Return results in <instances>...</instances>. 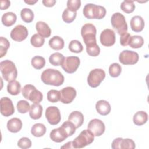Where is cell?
Segmentation results:
<instances>
[{"label": "cell", "instance_id": "31", "mask_svg": "<svg viewBox=\"0 0 149 149\" xmlns=\"http://www.w3.org/2000/svg\"><path fill=\"white\" fill-rule=\"evenodd\" d=\"M144 44V40L140 36L135 35L131 36L129 45L133 48H139L143 46Z\"/></svg>", "mask_w": 149, "mask_h": 149}, {"label": "cell", "instance_id": "48", "mask_svg": "<svg viewBox=\"0 0 149 149\" xmlns=\"http://www.w3.org/2000/svg\"><path fill=\"white\" fill-rule=\"evenodd\" d=\"M56 3V1L55 0H44L42 1V3L45 6L47 7H52Z\"/></svg>", "mask_w": 149, "mask_h": 149}, {"label": "cell", "instance_id": "34", "mask_svg": "<svg viewBox=\"0 0 149 149\" xmlns=\"http://www.w3.org/2000/svg\"><path fill=\"white\" fill-rule=\"evenodd\" d=\"M31 65L36 69H41L44 67L45 65V59L41 56H35L31 61Z\"/></svg>", "mask_w": 149, "mask_h": 149}, {"label": "cell", "instance_id": "5", "mask_svg": "<svg viewBox=\"0 0 149 149\" xmlns=\"http://www.w3.org/2000/svg\"><path fill=\"white\" fill-rule=\"evenodd\" d=\"M96 33V28L93 24L86 23L82 26L81 34L86 46L97 43Z\"/></svg>", "mask_w": 149, "mask_h": 149}, {"label": "cell", "instance_id": "23", "mask_svg": "<svg viewBox=\"0 0 149 149\" xmlns=\"http://www.w3.org/2000/svg\"><path fill=\"white\" fill-rule=\"evenodd\" d=\"M22 127V122L17 118H13L8 120L7 123V128L12 133H17L19 132Z\"/></svg>", "mask_w": 149, "mask_h": 149}, {"label": "cell", "instance_id": "33", "mask_svg": "<svg viewBox=\"0 0 149 149\" xmlns=\"http://www.w3.org/2000/svg\"><path fill=\"white\" fill-rule=\"evenodd\" d=\"M77 15L76 12H72L69 10L68 8L65 9L62 13V17L63 20L66 23H72L76 18Z\"/></svg>", "mask_w": 149, "mask_h": 149}, {"label": "cell", "instance_id": "36", "mask_svg": "<svg viewBox=\"0 0 149 149\" xmlns=\"http://www.w3.org/2000/svg\"><path fill=\"white\" fill-rule=\"evenodd\" d=\"M69 49L72 52L80 53L83 49V47L81 43L76 40H72L69 44Z\"/></svg>", "mask_w": 149, "mask_h": 149}, {"label": "cell", "instance_id": "8", "mask_svg": "<svg viewBox=\"0 0 149 149\" xmlns=\"http://www.w3.org/2000/svg\"><path fill=\"white\" fill-rule=\"evenodd\" d=\"M105 77V73L102 69H94L91 70L87 77V83L93 88L98 87L104 80Z\"/></svg>", "mask_w": 149, "mask_h": 149}, {"label": "cell", "instance_id": "26", "mask_svg": "<svg viewBox=\"0 0 149 149\" xmlns=\"http://www.w3.org/2000/svg\"><path fill=\"white\" fill-rule=\"evenodd\" d=\"M49 45L54 50H60L64 47V40L59 36L52 37L48 42Z\"/></svg>", "mask_w": 149, "mask_h": 149}, {"label": "cell", "instance_id": "19", "mask_svg": "<svg viewBox=\"0 0 149 149\" xmlns=\"http://www.w3.org/2000/svg\"><path fill=\"white\" fill-rule=\"evenodd\" d=\"M36 28L38 34L42 37L48 38L51 36V30L46 23L42 21L37 22L36 24Z\"/></svg>", "mask_w": 149, "mask_h": 149}, {"label": "cell", "instance_id": "46", "mask_svg": "<svg viewBox=\"0 0 149 149\" xmlns=\"http://www.w3.org/2000/svg\"><path fill=\"white\" fill-rule=\"evenodd\" d=\"M131 36L128 32H125L123 34L120 35V43L122 46H127L129 45V41L130 39Z\"/></svg>", "mask_w": 149, "mask_h": 149}, {"label": "cell", "instance_id": "2", "mask_svg": "<svg viewBox=\"0 0 149 149\" xmlns=\"http://www.w3.org/2000/svg\"><path fill=\"white\" fill-rule=\"evenodd\" d=\"M85 17L88 19H101L106 15V9L101 5L93 3L86 4L83 10Z\"/></svg>", "mask_w": 149, "mask_h": 149}, {"label": "cell", "instance_id": "30", "mask_svg": "<svg viewBox=\"0 0 149 149\" xmlns=\"http://www.w3.org/2000/svg\"><path fill=\"white\" fill-rule=\"evenodd\" d=\"M65 56L59 52H55L51 54L49 58V63L54 66H61L64 61Z\"/></svg>", "mask_w": 149, "mask_h": 149}, {"label": "cell", "instance_id": "18", "mask_svg": "<svg viewBox=\"0 0 149 149\" xmlns=\"http://www.w3.org/2000/svg\"><path fill=\"white\" fill-rule=\"evenodd\" d=\"M49 136L53 141L56 143H61L68 137L67 133L62 126L51 130Z\"/></svg>", "mask_w": 149, "mask_h": 149}, {"label": "cell", "instance_id": "39", "mask_svg": "<svg viewBox=\"0 0 149 149\" xmlns=\"http://www.w3.org/2000/svg\"><path fill=\"white\" fill-rule=\"evenodd\" d=\"M45 42L44 38L40 36L38 34H34L33 35L30 39L31 44L34 47H42Z\"/></svg>", "mask_w": 149, "mask_h": 149}, {"label": "cell", "instance_id": "1", "mask_svg": "<svg viewBox=\"0 0 149 149\" xmlns=\"http://www.w3.org/2000/svg\"><path fill=\"white\" fill-rule=\"evenodd\" d=\"M42 82L47 85L59 86L64 81V76L59 70L54 69L44 70L41 76Z\"/></svg>", "mask_w": 149, "mask_h": 149}, {"label": "cell", "instance_id": "25", "mask_svg": "<svg viewBox=\"0 0 149 149\" xmlns=\"http://www.w3.org/2000/svg\"><path fill=\"white\" fill-rule=\"evenodd\" d=\"M17 19L16 14L12 12H8L4 13L2 16V23L6 27H10L13 25Z\"/></svg>", "mask_w": 149, "mask_h": 149}, {"label": "cell", "instance_id": "22", "mask_svg": "<svg viewBox=\"0 0 149 149\" xmlns=\"http://www.w3.org/2000/svg\"><path fill=\"white\" fill-rule=\"evenodd\" d=\"M68 120L72 122L76 128H79L83 123L84 116L83 113L79 111H73L70 113L68 117Z\"/></svg>", "mask_w": 149, "mask_h": 149}, {"label": "cell", "instance_id": "49", "mask_svg": "<svg viewBox=\"0 0 149 149\" xmlns=\"http://www.w3.org/2000/svg\"><path fill=\"white\" fill-rule=\"evenodd\" d=\"M61 148H74L72 144V141L68 142L64 146H62Z\"/></svg>", "mask_w": 149, "mask_h": 149}, {"label": "cell", "instance_id": "17", "mask_svg": "<svg viewBox=\"0 0 149 149\" xmlns=\"http://www.w3.org/2000/svg\"><path fill=\"white\" fill-rule=\"evenodd\" d=\"M61 100L63 104H70L76 96V91L72 87H66L60 91Z\"/></svg>", "mask_w": 149, "mask_h": 149}, {"label": "cell", "instance_id": "37", "mask_svg": "<svg viewBox=\"0 0 149 149\" xmlns=\"http://www.w3.org/2000/svg\"><path fill=\"white\" fill-rule=\"evenodd\" d=\"M122 72L121 66L118 63H113L109 67V73L112 77H118Z\"/></svg>", "mask_w": 149, "mask_h": 149}, {"label": "cell", "instance_id": "11", "mask_svg": "<svg viewBox=\"0 0 149 149\" xmlns=\"http://www.w3.org/2000/svg\"><path fill=\"white\" fill-rule=\"evenodd\" d=\"M45 118L49 124L52 125L58 124L61 119L59 109L55 106L48 107L45 111Z\"/></svg>", "mask_w": 149, "mask_h": 149}, {"label": "cell", "instance_id": "32", "mask_svg": "<svg viewBox=\"0 0 149 149\" xmlns=\"http://www.w3.org/2000/svg\"><path fill=\"white\" fill-rule=\"evenodd\" d=\"M22 19L26 23H31L34 19V13L29 8H23L20 12Z\"/></svg>", "mask_w": 149, "mask_h": 149}, {"label": "cell", "instance_id": "3", "mask_svg": "<svg viewBox=\"0 0 149 149\" xmlns=\"http://www.w3.org/2000/svg\"><path fill=\"white\" fill-rule=\"evenodd\" d=\"M0 69L5 80H15L17 76V70L15 63L10 60H4L0 63Z\"/></svg>", "mask_w": 149, "mask_h": 149}, {"label": "cell", "instance_id": "28", "mask_svg": "<svg viewBox=\"0 0 149 149\" xmlns=\"http://www.w3.org/2000/svg\"><path fill=\"white\" fill-rule=\"evenodd\" d=\"M20 89L21 85L20 83L15 80L9 81L7 85V91L12 95H18L20 92Z\"/></svg>", "mask_w": 149, "mask_h": 149}, {"label": "cell", "instance_id": "47", "mask_svg": "<svg viewBox=\"0 0 149 149\" xmlns=\"http://www.w3.org/2000/svg\"><path fill=\"white\" fill-rule=\"evenodd\" d=\"M1 3V9L2 10H5L8 9L10 6V2L8 0H1L0 1Z\"/></svg>", "mask_w": 149, "mask_h": 149}, {"label": "cell", "instance_id": "7", "mask_svg": "<svg viewBox=\"0 0 149 149\" xmlns=\"http://www.w3.org/2000/svg\"><path fill=\"white\" fill-rule=\"evenodd\" d=\"M111 22L112 27L117 30L120 36L127 31V25L125 16L119 12L113 13L111 17Z\"/></svg>", "mask_w": 149, "mask_h": 149}, {"label": "cell", "instance_id": "41", "mask_svg": "<svg viewBox=\"0 0 149 149\" xmlns=\"http://www.w3.org/2000/svg\"><path fill=\"white\" fill-rule=\"evenodd\" d=\"M61 126L64 129V130L66 131V132L68 134V137L72 136L76 131V126L74 125L70 121L67 120L64 122Z\"/></svg>", "mask_w": 149, "mask_h": 149}, {"label": "cell", "instance_id": "21", "mask_svg": "<svg viewBox=\"0 0 149 149\" xmlns=\"http://www.w3.org/2000/svg\"><path fill=\"white\" fill-rule=\"evenodd\" d=\"M95 108L97 112L103 116H105L109 114L111 109L109 103L107 101L104 100H99L96 103Z\"/></svg>", "mask_w": 149, "mask_h": 149}, {"label": "cell", "instance_id": "20", "mask_svg": "<svg viewBox=\"0 0 149 149\" xmlns=\"http://www.w3.org/2000/svg\"><path fill=\"white\" fill-rule=\"evenodd\" d=\"M132 30L134 32H140L144 27V21L143 19L139 16H133L130 22Z\"/></svg>", "mask_w": 149, "mask_h": 149}, {"label": "cell", "instance_id": "10", "mask_svg": "<svg viewBox=\"0 0 149 149\" xmlns=\"http://www.w3.org/2000/svg\"><path fill=\"white\" fill-rule=\"evenodd\" d=\"M139 54L133 51L123 50L119 56V60L123 65H134L139 61Z\"/></svg>", "mask_w": 149, "mask_h": 149}, {"label": "cell", "instance_id": "50", "mask_svg": "<svg viewBox=\"0 0 149 149\" xmlns=\"http://www.w3.org/2000/svg\"><path fill=\"white\" fill-rule=\"evenodd\" d=\"M37 2H38V0H35V1H33V0H28V1H26L25 0L24 1V2L29 4V5H34V3H36Z\"/></svg>", "mask_w": 149, "mask_h": 149}, {"label": "cell", "instance_id": "35", "mask_svg": "<svg viewBox=\"0 0 149 149\" xmlns=\"http://www.w3.org/2000/svg\"><path fill=\"white\" fill-rule=\"evenodd\" d=\"M120 8L124 12L126 13H130L133 12L135 9L134 1L125 0L123 1L120 5Z\"/></svg>", "mask_w": 149, "mask_h": 149}, {"label": "cell", "instance_id": "6", "mask_svg": "<svg viewBox=\"0 0 149 149\" xmlns=\"http://www.w3.org/2000/svg\"><path fill=\"white\" fill-rule=\"evenodd\" d=\"M23 96L34 104H39L43 98L42 94L32 84L25 85L22 90Z\"/></svg>", "mask_w": 149, "mask_h": 149}, {"label": "cell", "instance_id": "14", "mask_svg": "<svg viewBox=\"0 0 149 149\" xmlns=\"http://www.w3.org/2000/svg\"><path fill=\"white\" fill-rule=\"evenodd\" d=\"M88 129L90 130L94 136H100L105 132V125L104 122L98 119H91L87 126Z\"/></svg>", "mask_w": 149, "mask_h": 149}, {"label": "cell", "instance_id": "4", "mask_svg": "<svg viewBox=\"0 0 149 149\" xmlns=\"http://www.w3.org/2000/svg\"><path fill=\"white\" fill-rule=\"evenodd\" d=\"M94 140V135L88 129L83 130L72 141L74 148H81L90 144Z\"/></svg>", "mask_w": 149, "mask_h": 149}, {"label": "cell", "instance_id": "29", "mask_svg": "<svg viewBox=\"0 0 149 149\" xmlns=\"http://www.w3.org/2000/svg\"><path fill=\"white\" fill-rule=\"evenodd\" d=\"M45 132L46 127L44 124L41 123L34 124L31 129V133L35 137H41L45 134Z\"/></svg>", "mask_w": 149, "mask_h": 149}, {"label": "cell", "instance_id": "45", "mask_svg": "<svg viewBox=\"0 0 149 149\" xmlns=\"http://www.w3.org/2000/svg\"><path fill=\"white\" fill-rule=\"evenodd\" d=\"M17 146L19 147L22 149L29 148L31 146V141L28 137H22L17 142Z\"/></svg>", "mask_w": 149, "mask_h": 149}, {"label": "cell", "instance_id": "40", "mask_svg": "<svg viewBox=\"0 0 149 149\" xmlns=\"http://www.w3.org/2000/svg\"><path fill=\"white\" fill-rule=\"evenodd\" d=\"M47 99L51 102H57L61 100L60 91L56 90H51L47 93Z\"/></svg>", "mask_w": 149, "mask_h": 149}, {"label": "cell", "instance_id": "42", "mask_svg": "<svg viewBox=\"0 0 149 149\" xmlns=\"http://www.w3.org/2000/svg\"><path fill=\"white\" fill-rule=\"evenodd\" d=\"M17 109L21 113H27L30 109L29 103L26 100H20L17 104Z\"/></svg>", "mask_w": 149, "mask_h": 149}, {"label": "cell", "instance_id": "13", "mask_svg": "<svg viewBox=\"0 0 149 149\" xmlns=\"http://www.w3.org/2000/svg\"><path fill=\"white\" fill-rule=\"evenodd\" d=\"M100 40L102 45L111 47L115 42V33L112 29H104L100 34Z\"/></svg>", "mask_w": 149, "mask_h": 149}, {"label": "cell", "instance_id": "12", "mask_svg": "<svg viewBox=\"0 0 149 149\" xmlns=\"http://www.w3.org/2000/svg\"><path fill=\"white\" fill-rule=\"evenodd\" d=\"M28 30L27 28L21 24L15 26L10 32V37L16 41L21 42L24 40L28 36Z\"/></svg>", "mask_w": 149, "mask_h": 149}, {"label": "cell", "instance_id": "24", "mask_svg": "<svg viewBox=\"0 0 149 149\" xmlns=\"http://www.w3.org/2000/svg\"><path fill=\"white\" fill-rule=\"evenodd\" d=\"M42 107L39 104H33L31 105L29 115L33 119L36 120L40 119L42 114Z\"/></svg>", "mask_w": 149, "mask_h": 149}, {"label": "cell", "instance_id": "15", "mask_svg": "<svg viewBox=\"0 0 149 149\" xmlns=\"http://www.w3.org/2000/svg\"><path fill=\"white\" fill-rule=\"evenodd\" d=\"M111 147L113 149H125L130 148L134 149L136 147L135 143L132 139H122L118 137L113 140L112 143Z\"/></svg>", "mask_w": 149, "mask_h": 149}, {"label": "cell", "instance_id": "38", "mask_svg": "<svg viewBox=\"0 0 149 149\" xmlns=\"http://www.w3.org/2000/svg\"><path fill=\"white\" fill-rule=\"evenodd\" d=\"M10 44L7 38L1 37H0V58L5 56L9 48Z\"/></svg>", "mask_w": 149, "mask_h": 149}, {"label": "cell", "instance_id": "27", "mask_svg": "<svg viewBox=\"0 0 149 149\" xmlns=\"http://www.w3.org/2000/svg\"><path fill=\"white\" fill-rule=\"evenodd\" d=\"M148 119L147 113L143 111H140L137 112L133 116V123L137 126H141L146 123Z\"/></svg>", "mask_w": 149, "mask_h": 149}, {"label": "cell", "instance_id": "44", "mask_svg": "<svg viewBox=\"0 0 149 149\" xmlns=\"http://www.w3.org/2000/svg\"><path fill=\"white\" fill-rule=\"evenodd\" d=\"M81 6L80 0H68L67 1V8L72 12H76Z\"/></svg>", "mask_w": 149, "mask_h": 149}, {"label": "cell", "instance_id": "9", "mask_svg": "<svg viewBox=\"0 0 149 149\" xmlns=\"http://www.w3.org/2000/svg\"><path fill=\"white\" fill-rule=\"evenodd\" d=\"M80 63L79 57L76 56H70L65 57L61 66L62 68L68 73H73L76 71Z\"/></svg>", "mask_w": 149, "mask_h": 149}, {"label": "cell", "instance_id": "43", "mask_svg": "<svg viewBox=\"0 0 149 149\" xmlns=\"http://www.w3.org/2000/svg\"><path fill=\"white\" fill-rule=\"evenodd\" d=\"M87 53L91 56H97L100 53V48L97 43L86 46Z\"/></svg>", "mask_w": 149, "mask_h": 149}, {"label": "cell", "instance_id": "16", "mask_svg": "<svg viewBox=\"0 0 149 149\" xmlns=\"http://www.w3.org/2000/svg\"><path fill=\"white\" fill-rule=\"evenodd\" d=\"M1 113L2 115L8 117L13 114L15 108L12 100L8 97H3L1 99Z\"/></svg>", "mask_w": 149, "mask_h": 149}]
</instances>
